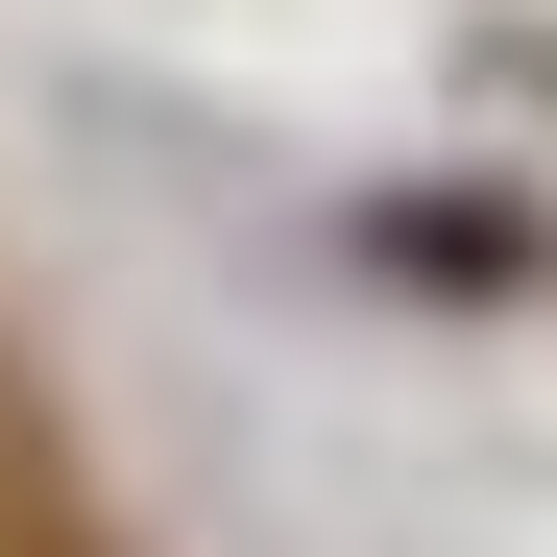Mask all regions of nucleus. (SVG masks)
Instances as JSON below:
<instances>
[{
  "label": "nucleus",
  "instance_id": "f257e3e1",
  "mask_svg": "<svg viewBox=\"0 0 557 557\" xmlns=\"http://www.w3.org/2000/svg\"><path fill=\"white\" fill-rule=\"evenodd\" d=\"M0 557H98V533H73V509H49V485H0Z\"/></svg>",
  "mask_w": 557,
  "mask_h": 557
}]
</instances>
